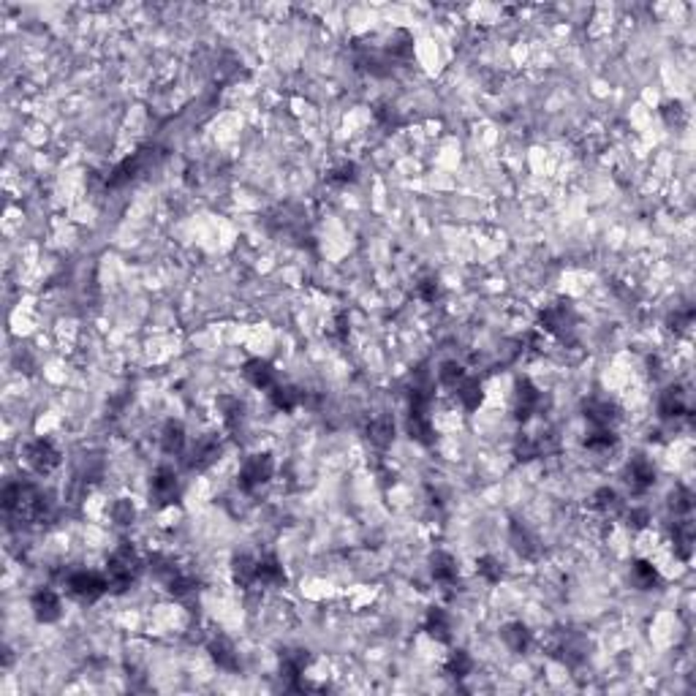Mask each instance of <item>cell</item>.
<instances>
[{"instance_id":"cell-1","label":"cell","mask_w":696,"mask_h":696,"mask_svg":"<svg viewBox=\"0 0 696 696\" xmlns=\"http://www.w3.org/2000/svg\"><path fill=\"white\" fill-rule=\"evenodd\" d=\"M139 572V557L134 552L131 544H120L112 557H109V566H106V579H109V588L115 591H125L131 588L134 576Z\"/></svg>"},{"instance_id":"cell-2","label":"cell","mask_w":696,"mask_h":696,"mask_svg":"<svg viewBox=\"0 0 696 696\" xmlns=\"http://www.w3.org/2000/svg\"><path fill=\"white\" fill-rule=\"evenodd\" d=\"M66 588L71 596H76L79 601H95L109 591V579L95 572H74L66 579Z\"/></svg>"},{"instance_id":"cell-3","label":"cell","mask_w":696,"mask_h":696,"mask_svg":"<svg viewBox=\"0 0 696 696\" xmlns=\"http://www.w3.org/2000/svg\"><path fill=\"white\" fill-rule=\"evenodd\" d=\"M272 470H275V463L269 454H253L245 460V465L240 468V487L243 489H253L269 482L272 479Z\"/></svg>"},{"instance_id":"cell-4","label":"cell","mask_w":696,"mask_h":696,"mask_svg":"<svg viewBox=\"0 0 696 696\" xmlns=\"http://www.w3.org/2000/svg\"><path fill=\"white\" fill-rule=\"evenodd\" d=\"M541 327L547 332H552L555 337L560 340H566L572 330H574V313H572V308H566L563 302H557V305H550L544 313H541Z\"/></svg>"},{"instance_id":"cell-5","label":"cell","mask_w":696,"mask_h":696,"mask_svg":"<svg viewBox=\"0 0 696 696\" xmlns=\"http://www.w3.org/2000/svg\"><path fill=\"white\" fill-rule=\"evenodd\" d=\"M25 460H28V465L35 470V473H47V470H52L57 463H60V454L54 449L50 441H44V438H38L33 441L28 449H25Z\"/></svg>"},{"instance_id":"cell-6","label":"cell","mask_w":696,"mask_h":696,"mask_svg":"<svg viewBox=\"0 0 696 696\" xmlns=\"http://www.w3.org/2000/svg\"><path fill=\"white\" fill-rule=\"evenodd\" d=\"M153 495H156L158 504H174L177 495H180V482H177V473L172 468H158L153 476Z\"/></svg>"},{"instance_id":"cell-7","label":"cell","mask_w":696,"mask_h":696,"mask_svg":"<svg viewBox=\"0 0 696 696\" xmlns=\"http://www.w3.org/2000/svg\"><path fill=\"white\" fill-rule=\"evenodd\" d=\"M243 376L250 381V386L256 389H275V370L267 365L264 359H250L245 365Z\"/></svg>"},{"instance_id":"cell-8","label":"cell","mask_w":696,"mask_h":696,"mask_svg":"<svg viewBox=\"0 0 696 696\" xmlns=\"http://www.w3.org/2000/svg\"><path fill=\"white\" fill-rule=\"evenodd\" d=\"M33 615L41 623H52L60 617V598L52 591H38L33 596Z\"/></svg>"},{"instance_id":"cell-9","label":"cell","mask_w":696,"mask_h":696,"mask_svg":"<svg viewBox=\"0 0 696 696\" xmlns=\"http://www.w3.org/2000/svg\"><path fill=\"white\" fill-rule=\"evenodd\" d=\"M144 153H147V150H141V153H134L131 158H125L120 166L109 174V185H112V188H120V185H125L128 180H134L137 172L147 163V156H144Z\"/></svg>"},{"instance_id":"cell-10","label":"cell","mask_w":696,"mask_h":696,"mask_svg":"<svg viewBox=\"0 0 696 696\" xmlns=\"http://www.w3.org/2000/svg\"><path fill=\"white\" fill-rule=\"evenodd\" d=\"M541 402V395H539V389L533 386L530 381H520L517 383V419H530V414L536 411V405Z\"/></svg>"},{"instance_id":"cell-11","label":"cell","mask_w":696,"mask_h":696,"mask_svg":"<svg viewBox=\"0 0 696 696\" xmlns=\"http://www.w3.org/2000/svg\"><path fill=\"white\" fill-rule=\"evenodd\" d=\"M585 417H588V422H591L593 427H609L617 419V414H615V405L612 402L591 400L585 402Z\"/></svg>"},{"instance_id":"cell-12","label":"cell","mask_w":696,"mask_h":696,"mask_svg":"<svg viewBox=\"0 0 696 696\" xmlns=\"http://www.w3.org/2000/svg\"><path fill=\"white\" fill-rule=\"evenodd\" d=\"M234 582L240 585V588H250L253 582H259V560H253V557L248 555H240L234 557Z\"/></svg>"},{"instance_id":"cell-13","label":"cell","mask_w":696,"mask_h":696,"mask_svg":"<svg viewBox=\"0 0 696 696\" xmlns=\"http://www.w3.org/2000/svg\"><path fill=\"white\" fill-rule=\"evenodd\" d=\"M628 473H631V485H634L637 489H647L650 485H653V479H656L653 463H650L647 457H642V454H637V457L631 460V468H628Z\"/></svg>"},{"instance_id":"cell-14","label":"cell","mask_w":696,"mask_h":696,"mask_svg":"<svg viewBox=\"0 0 696 696\" xmlns=\"http://www.w3.org/2000/svg\"><path fill=\"white\" fill-rule=\"evenodd\" d=\"M161 443H163V452L180 454L185 446V427L180 422H166L163 424V435H161Z\"/></svg>"},{"instance_id":"cell-15","label":"cell","mask_w":696,"mask_h":696,"mask_svg":"<svg viewBox=\"0 0 696 696\" xmlns=\"http://www.w3.org/2000/svg\"><path fill=\"white\" fill-rule=\"evenodd\" d=\"M457 398H460V402L468 408V411H473V408H479V402H482V383L476 381V378H463V381L457 383Z\"/></svg>"},{"instance_id":"cell-16","label":"cell","mask_w":696,"mask_h":696,"mask_svg":"<svg viewBox=\"0 0 696 696\" xmlns=\"http://www.w3.org/2000/svg\"><path fill=\"white\" fill-rule=\"evenodd\" d=\"M631 582H634L637 588H642V591H650V588H656V582H659V572H656L647 560H637V563L631 566Z\"/></svg>"},{"instance_id":"cell-17","label":"cell","mask_w":696,"mask_h":696,"mask_svg":"<svg viewBox=\"0 0 696 696\" xmlns=\"http://www.w3.org/2000/svg\"><path fill=\"white\" fill-rule=\"evenodd\" d=\"M427 631L433 634L435 639L446 642V639H449V631H452V620H449V615H446L443 609L433 607L430 609V615H427Z\"/></svg>"},{"instance_id":"cell-18","label":"cell","mask_w":696,"mask_h":696,"mask_svg":"<svg viewBox=\"0 0 696 696\" xmlns=\"http://www.w3.org/2000/svg\"><path fill=\"white\" fill-rule=\"evenodd\" d=\"M209 650H212V659L218 661V666H224V669H237V653H234V647H231L228 639H224V637L212 639V642H209Z\"/></svg>"},{"instance_id":"cell-19","label":"cell","mask_w":696,"mask_h":696,"mask_svg":"<svg viewBox=\"0 0 696 696\" xmlns=\"http://www.w3.org/2000/svg\"><path fill=\"white\" fill-rule=\"evenodd\" d=\"M433 576L438 579V582H443V585L454 582V576H457V566H454V557L446 555V552H435V555H433Z\"/></svg>"},{"instance_id":"cell-20","label":"cell","mask_w":696,"mask_h":696,"mask_svg":"<svg viewBox=\"0 0 696 696\" xmlns=\"http://www.w3.org/2000/svg\"><path fill=\"white\" fill-rule=\"evenodd\" d=\"M659 411H661L663 419H672V417H683L685 414V400H683V392L680 389H666L661 398V405H659Z\"/></svg>"},{"instance_id":"cell-21","label":"cell","mask_w":696,"mask_h":696,"mask_svg":"<svg viewBox=\"0 0 696 696\" xmlns=\"http://www.w3.org/2000/svg\"><path fill=\"white\" fill-rule=\"evenodd\" d=\"M259 582H264V585H280V582H286L283 566L272 555L259 560Z\"/></svg>"},{"instance_id":"cell-22","label":"cell","mask_w":696,"mask_h":696,"mask_svg":"<svg viewBox=\"0 0 696 696\" xmlns=\"http://www.w3.org/2000/svg\"><path fill=\"white\" fill-rule=\"evenodd\" d=\"M504 639L514 653H525L528 644H530V631L522 626V623H511V626H506Z\"/></svg>"},{"instance_id":"cell-23","label":"cell","mask_w":696,"mask_h":696,"mask_svg":"<svg viewBox=\"0 0 696 696\" xmlns=\"http://www.w3.org/2000/svg\"><path fill=\"white\" fill-rule=\"evenodd\" d=\"M367 435H370V441H373V443L386 446V443L392 441V435H395V424H392V419L389 417L373 419V422H370V427H367Z\"/></svg>"},{"instance_id":"cell-24","label":"cell","mask_w":696,"mask_h":696,"mask_svg":"<svg viewBox=\"0 0 696 696\" xmlns=\"http://www.w3.org/2000/svg\"><path fill=\"white\" fill-rule=\"evenodd\" d=\"M299 400H302V392L294 389V386H275L272 389V402L280 411H294Z\"/></svg>"},{"instance_id":"cell-25","label":"cell","mask_w":696,"mask_h":696,"mask_svg":"<svg viewBox=\"0 0 696 696\" xmlns=\"http://www.w3.org/2000/svg\"><path fill=\"white\" fill-rule=\"evenodd\" d=\"M215 457H218V441H215V438H204V441H199L196 449H193L191 465L193 468H204V465H209Z\"/></svg>"},{"instance_id":"cell-26","label":"cell","mask_w":696,"mask_h":696,"mask_svg":"<svg viewBox=\"0 0 696 696\" xmlns=\"http://www.w3.org/2000/svg\"><path fill=\"white\" fill-rule=\"evenodd\" d=\"M446 669H449V675H454V678H465L470 669H473V661H470V656L465 650H454L452 656H449V661H446Z\"/></svg>"},{"instance_id":"cell-27","label":"cell","mask_w":696,"mask_h":696,"mask_svg":"<svg viewBox=\"0 0 696 696\" xmlns=\"http://www.w3.org/2000/svg\"><path fill=\"white\" fill-rule=\"evenodd\" d=\"M465 378V370L457 365V362H443L441 370H438V381L443 383V386H452L457 389V383Z\"/></svg>"},{"instance_id":"cell-28","label":"cell","mask_w":696,"mask_h":696,"mask_svg":"<svg viewBox=\"0 0 696 696\" xmlns=\"http://www.w3.org/2000/svg\"><path fill=\"white\" fill-rule=\"evenodd\" d=\"M588 449H609L615 446V433L609 427H593V433L588 435Z\"/></svg>"},{"instance_id":"cell-29","label":"cell","mask_w":696,"mask_h":696,"mask_svg":"<svg viewBox=\"0 0 696 696\" xmlns=\"http://www.w3.org/2000/svg\"><path fill=\"white\" fill-rule=\"evenodd\" d=\"M672 509H675V514H688L691 509H694V495H691V489L680 487L675 495H672Z\"/></svg>"},{"instance_id":"cell-30","label":"cell","mask_w":696,"mask_h":696,"mask_svg":"<svg viewBox=\"0 0 696 696\" xmlns=\"http://www.w3.org/2000/svg\"><path fill=\"white\" fill-rule=\"evenodd\" d=\"M479 574L487 576L489 582L501 579V563H498L495 557H482V560H479Z\"/></svg>"},{"instance_id":"cell-31","label":"cell","mask_w":696,"mask_h":696,"mask_svg":"<svg viewBox=\"0 0 696 696\" xmlns=\"http://www.w3.org/2000/svg\"><path fill=\"white\" fill-rule=\"evenodd\" d=\"M514 547L520 550L522 555H533V541L528 536V530L520 528V525H514Z\"/></svg>"},{"instance_id":"cell-32","label":"cell","mask_w":696,"mask_h":696,"mask_svg":"<svg viewBox=\"0 0 696 696\" xmlns=\"http://www.w3.org/2000/svg\"><path fill=\"white\" fill-rule=\"evenodd\" d=\"M617 504H620V498H617V492H615V489L604 487V489H598V492H596V506H598V509H604V511H607V509H615Z\"/></svg>"},{"instance_id":"cell-33","label":"cell","mask_w":696,"mask_h":696,"mask_svg":"<svg viewBox=\"0 0 696 696\" xmlns=\"http://www.w3.org/2000/svg\"><path fill=\"white\" fill-rule=\"evenodd\" d=\"M112 514H115V522H120V525H128V522L134 520V506L128 504V501H117L115 509H112Z\"/></svg>"},{"instance_id":"cell-34","label":"cell","mask_w":696,"mask_h":696,"mask_svg":"<svg viewBox=\"0 0 696 696\" xmlns=\"http://www.w3.org/2000/svg\"><path fill=\"white\" fill-rule=\"evenodd\" d=\"M354 177H356V166L354 163H343V166H337L330 174V182H351Z\"/></svg>"},{"instance_id":"cell-35","label":"cell","mask_w":696,"mask_h":696,"mask_svg":"<svg viewBox=\"0 0 696 696\" xmlns=\"http://www.w3.org/2000/svg\"><path fill=\"white\" fill-rule=\"evenodd\" d=\"M419 296L422 299H427V302H435V296H438V280L427 278L419 283Z\"/></svg>"}]
</instances>
